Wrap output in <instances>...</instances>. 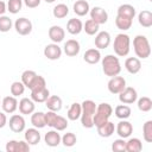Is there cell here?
I'll list each match as a JSON object with an SVG mask.
<instances>
[{"label":"cell","mask_w":152,"mask_h":152,"mask_svg":"<svg viewBox=\"0 0 152 152\" xmlns=\"http://www.w3.org/2000/svg\"><path fill=\"white\" fill-rule=\"evenodd\" d=\"M82 113H81V124L86 128H93L94 127V114L96 110V103L93 100H84L81 103Z\"/></svg>","instance_id":"6da1fadb"},{"label":"cell","mask_w":152,"mask_h":152,"mask_svg":"<svg viewBox=\"0 0 152 152\" xmlns=\"http://www.w3.org/2000/svg\"><path fill=\"white\" fill-rule=\"evenodd\" d=\"M101 64H102V71L104 72L106 76L113 77V76H116V75H119L121 72L120 61L114 55L104 56L102 58V61H101Z\"/></svg>","instance_id":"7a4b0ae2"},{"label":"cell","mask_w":152,"mask_h":152,"mask_svg":"<svg viewBox=\"0 0 152 152\" xmlns=\"http://www.w3.org/2000/svg\"><path fill=\"white\" fill-rule=\"evenodd\" d=\"M133 49L138 58L146 59L151 55V45L146 36L144 34H138L133 39Z\"/></svg>","instance_id":"3957f363"},{"label":"cell","mask_w":152,"mask_h":152,"mask_svg":"<svg viewBox=\"0 0 152 152\" xmlns=\"http://www.w3.org/2000/svg\"><path fill=\"white\" fill-rule=\"evenodd\" d=\"M129 46H131V38L126 33H119L114 38L113 43V49L116 56L119 57H125L129 52Z\"/></svg>","instance_id":"277c9868"},{"label":"cell","mask_w":152,"mask_h":152,"mask_svg":"<svg viewBox=\"0 0 152 152\" xmlns=\"http://www.w3.org/2000/svg\"><path fill=\"white\" fill-rule=\"evenodd\" d=\"M113 114V108L109 103L107 102H102L100 104H96V110L94 114V126H99L103 122H106L107 120H109L110 115Z\"/></svg>","instance_id":"5b68a950"},{"label":"cell","mask_w":152,"mask_h":152,"mask_svg":"<svg viewBox=\"0 0 152 152\" xmlns=\"http://www.w3.org/2000/svg\"><path fill=\"white\" fill-rule=\"evenodd\" d=\"M138 100V93L133 87H125L119 93V101L125 104H132Z\"/></svg>","instance_id":"8992f818"},{"label":"cell","mask_w":152,"mask_h":152,"mask_svg":"<svg viewBox=\"0 0 152 152\" xmlns=\"http://www.w3.org/2000/svg\"><path fill=\"white\" fill-rule=\"evenodd\" d=\"M32 23L30 19L27 18H18L14 21V28L17 31V33H19L20 36H27L32 32Z\"/></svg>","instance_id":"52a82bcc"},{"label":"cell","mask_w":152,"mask_h":152,"mask_svg":"<svg viewBox=\"0 0 152 152\" xmlns=\"http://www.w3.org/2000/svg\"><path fill=\"white\" fill-rule=\"evenodd\" d=\"M125 87H126V80L119 75L110 77V80L108 81V84H107V88H108L109 93H112V94H119L120 91L124 90Z\"/></svg>","instance_id":"ba28073f"},{"label":"cell","mask_w":152,"mask_h":152,"mask_svg":"<svg viewBox=\"0 0 152 152\" xmlns=\"http://www.w3.org/2000/svg\"><path fill=\"white\" fill-rule=\"evenodd\" d=\"M8 126L11 128V131L14 132V133H21L23 131H25L26 121H25L23 114H13L10 118Z\"/></svg>","instance_id":"9c48e42d"},{"label":"cell","mask_w":152,"mask_h":152,"mask_svg":"<svg viewBox=\"0 0 152 152\" xmlns=\"http://www.w3.org/2000/svg\"><path fill=\"white\" fill-rule=\"evenodd\" d=\"M89 14H90V19H93L99 25L106 24L107 20H108V13H107V11L104 8H102V7H100V6H95V7L90 8Z\"/></svg>","instance_id":"30bf717a"},{"label":"cell","mask_w":152,"mask_h":152,"mask_svg":"<svg viewBox=\"0 0 152 152\" xmlns=\"http://www.w3.org/2000/svg\"><path fill=\"white\" fill-rule=\"evenodd\" d=\"M115 132L120 138L126 139V138H129L131 134L133 133V126L129 121H127L125 119V120H121L118 122V125L115 127Z\"/></svg>","instance_id":"8fae6325"},{"label":"cell","mask_w":152,"mask_h":152,"mask_svg":"<svg viewBox=\"0 0 152 152\" xmlns=\"http://www.w3.org/2000/svg\"><path fill=\"white\" fill-rule=\"evenodd\" d=\"M44 56L50 59V61H56L59 59L62 56V49L59 48V45L57 43H51L48 44L44 48Z\"/></svg>","instance_id":"7c38bea8"},{"label":"cell","mask_w":152,"mask_h":152,"mask_svg":"<svg viewBox=\"0 0 152 152\" xmlns=\"http://www.w3.org/2000/svg\"><path fill=\"white\" fill-rule=\"evenodd\" d=\"M110 40H112V37L109 34V32L107 31H101V32H97L96 36H95V46L96 49L101 50V49H106L109 46L110 44Z\"/></svg>","instance_id":"4fadbf2b"},{"label":"cell","mask_w":152,"mask_h":152,"mask_svg":"<svg viewBox=\"0 0 152 152\" xmlns=\"http://www.w3.org/2000/svg\"><path fill=\"white\" fill-rule=\"evenodd\" d=\"M1 108L6 114H13L18 109V100L15 96H5L1 101Z\"/></svg>","instance_id":"5bb4252c"},{"label":"cell","mask_w":152,"mask_h":152,"mask_svg":"<svg viewBox=\"0 0 152 152\" xmlns=\"http://www.w3.org/2000/svg\"><path fill=\"white\" fill-rule=\"evenodd\" d=\"M80 50H81V46H80V43L76 40V39H69L64 43V46H63V51L66 56L69 57H74V56H77L80 53Z\"/></svg>","instance_id":"9a60e30c"},{"label":"cell","mask_w":152,"mask_h":152,"mask_svg":"<svg viewBox=\"0 0 152 152\" xmlns=\"http://www.w3.org/2000/svg\"><path fill=\"white\" fill-rule=\"evenodd\" d=\"M18 108H19V112L20 114L23 115H28V114H32L34 112V108H36V104L34 102L28 99V97H23L19 102H18Z\"/></svg>","instance_id":"2e32d148"},{"label":"cell","mask_w":152,"mask_h":152,"mask_svg":"<svg viewBox=\"0 0 152 152\" xmlns=\"http://www.w3.org/2000/svg\"><path fill=\"white\" fill-rule=\"evenodd\" d=\"M49 38L52 40V43H61L63 42L64 37H65V31L64 28H62L61 26L58 25H52L50 28H49Z\"/></svg>","instance_id":"e0dca14e"},{"label":"cell","mask_w":152,"mask_h":152,"mask_svg":"<svg viewBox=\"0 0 152 152\" xmlns=\"http://www.w3.org/2000/svg\"><path fill=\"white\" fill-rule=\"evenodd\" d=\"M24 139H25V141H26L28 145H37V144L40 141L42 137H40V133H39L38 128L32 127V128L25 129Z\"/></svg>","instance_id":"ac0fdd59"},{"label":"cell","mask_w":152,"mask_h":152,"mask_svg":"<svg viewBox=\"0 0 152 152\" xmlns=\"http://www.w3.org/2000/svg\"><path fill=\"white\" fill-rule=\"evenodd\" d=\"M96 129H97V133H99L100 137H102V138H109L115 132V126H114V122L107 120L106 122L96 126Z\"/></svg>","instance_id":"d6986e66"},{"label":"cell","mask_w":152,"mask_h":152,"mask_svg":"<svg viewBox=\"0 0 152 152\" xmlns=\"http://www.w3.org/2000/svg\"><path fill=\"white\" fill-rule=\"evenodd\" d=\"M61 140H62V137L58 133V131H56V129H51V131L46 132L45 135H44V141L50 147L58 146L61 144Z\"/></svg>","instance_id":"ffe728a7"},{"label":"cell","mask_w":152,"mask_h":152,"mask_svg":"<svg viewBox=\"0 0 152 152\" xmlns=\"http://www.w3.org/2000/svg\"><path fill=\"white\" fill-rule=\"evenodd\" d=\"M125 69L132 74V75H135L140 71L141 69V62H140V58L138 57H128L126 61H125Z\"/></svg>","instance_id":"44dd1931"},{"label":"cell","mask_w":152,"mask_h":152,"mask_svg":"<svg viewBox=\"0 0 152 152\" xmlns=\"http://www.w3.org/2000/svg\"><path fill=\"white\" fill-rule=\"evenodd\" d=\"M44 103H45L46 108L49 110H52V112H59L62 109V106H63L62 99L57 95H50Z\"/></svg>","instance_id":"7402d4cb"},{"label":"cell","mask_w":152,"mask_h":152,"mask_svg":"<svg viewBox=\"0 0 152 152\" xmlns=\"http://www.w3.org/2000/svg\"><path fill=\"white\" fill-rule=\"evenodd\" d=\"M83 59L84 62H87L88 64H96L101 61V53H100V50L96 49V48H93V49H88L84 55H83Z\"/></svg>","instance_id":"603a6c76"},{"label":"cell","mask_w":152,"mask_h":152,"mask_svg":"<svg viewBox=\"0 0 152 152\" xmlns=\"http://www.w3.org/2000/svg\"><path fill=\"white\" fill-rule=\"evenodd\" d=\"M83 30V23L77 19V18H71L68 20L66 23V31L70 33V34H80L81 31Z\"/></svg>","instance_id":"cb8c5ba5"},{"label":"cell","mask_w":152,"mask_h":152,"mask_svg":"<svg viewBox=\"0 0 152 152\" xmlns=\"http://www.w3.org/2000/svg\"><path fill=\"white\" fill-rule=\"evenodd\" d=\"M72 10H74V13L78 17H84L86 14L89 13L90 11V6H89V2L86 1V0H77L74 6H72Z\"/></svg>","instance_id":"d4e9b609"},{"label":"cell","mask_w":152,"mask_h":152,"mask_svg":"<svg viewBox=\"0 0 152 152\" xmlns=\"http://www.w3.org/2000/svg\"><path fill=\"white\" fill-rule=\"evenodd\" d=\"M49 96H50V91L46 87L43 89H39V90L31 91V100L34 103H44Z\"/></svg>","instance_id":"484cf974"},{"label":"cell","mask_w":152,"mask_h":152,"mask_svg":"<svg viewBox=\"0 0 152 152\" xmlns=\"http://www.w3.org/2000/svg\"><path fill=\"white\" fill-rule=\"evenodd\" d=\"M31 124L36 128H44L46 126L45 124V113L43 112H33L31 114Z\"/></svg>","instance_id":"4316f807"},{"label":"cell","mask_w":152,"mask_h":152,"mask_svg":"<svg viewBox=\"0 0 152 152\" xmlns=\"http://www.w3.org/2000/svg\"><path fill=\"white\" fill-rule=\"evenodd\" d=\"M38 74L33 70H25L23 74H21V82L24 83V86L28 89H31L32 84L34 83L36 78H37Z\"/></svg>","instance_id":"83f0119b"},{"label":"cell","mask_w":152,"mask_h":152,"mask_svg":"<svg viewBox=\"0 0 152 152\" xmlns=\"http://www.w3.org/2000/svg\"><path fill=\"white\" fill-rule=\"evenodd\" d=\"M81 113H82L81 103L74 102V103L69 107V109H68V112H66V118H68L69 120H71V121H76V120L80 119Z\"/></svg>","instance_id":"f1b7e54d"},{"label":"cell","mask_w":152,"mask_h":152,"mask_svg":"<svg viewBox=\"0 0 152 152\" xmlns=\"http://www.w3.org/2000/svg\"><path fill=\"white\" fill-rule=\"evenodd\" d=\"M135 8L134 6L129 5V4H122L118 7V14L122 15V17H127L129 19H133L135 17Z\"/></svg>","instance_id":"f546056e"},{"label":"cell","mask_w":152,"mask_h":152,"mask_svg":"<svg viewBox=\"0 0 152 152\" xmlns=\"http://www.w3.org/2000/svg\"><path fill=\"white\" fill-rule=\"evenodd\" d=\"M138 21L142 27H151L152 26V13L151 11L144 10L138 14Z\"/></svg>","instance_id":"4dcf8cb0"},{"label":"cell","mask_w":152,"mask_h":152,"mask_svg":"<svg viewBox=\"0 0 152 152\" xmlns=\"http://www.w3.org/2000/svg\"><path fill=\"white\" fill-rule=\"evenodd\" d=\"M131 113H132V110H131L129 106H127V104H125V103L116 106L115 109H114V114H115V116H116L118 119H120V120L128 119V118L131 116Z\"/></svg>","instance_id":"1f68e13d"},{"label":"cell","mask_w":152,"mask_h":152,"mask_svg":"<svg viewBox=\"0 0 152 152\" xmlns=\"http://www.w3.org/2000/svg\"><path fill=\"white\" fill-rule=\"evenodd\" d=\"M142 150V142L139 138H129L126 141L127 152H140Z\"/></svg>","instance_id":"d6a6232c"},{"label":"cell","mask_w":152,"mask_h":152,"mask_svg":"<svg viewBox=\"0 0 152 152\" xmlns=\"http://www.w3.org/2000/svg\"><path fill=\"white\" fill-rule=\"evenodd\" d=\"M132 23H133V19H129L127 17H122V15H116L115 18V25L119 30L121 31H127L131 28L132 26Z\"/></svg>","instance_id":"836d02e7"},{"label":"cell","mask_w":152,"mask_h":152,"mask_svg":"<svg viewBox=\"0 0 152 152\" xmlns=\"http://www.w3.org/2000/svg\"><path fill=\"white\" fill-rule=\"evenodd\" d=\"M52 14L57 19H63L69 14V7L65 4H57L52 10Z\"/></svg>","instance_id":"e575fe53"},{"label":"cell","mask_w":152,"mask_h":152,"mask_svg":"<svg viewBox=\"0 0 152 152\" xmlns=\"http://www.w3.org/2000/svg\"><path fill=\"white\" fill-rule=\"evenodd\" d=\"M99 28H100V25L97 23H95L93 19H88L84 24H83V30L86 31L87 34L89 36H95L97 32H99Z\"/></svg>","instance_id":"d590c367"},{"label":"cell","mask_w":152,"mask_h":152,"mask_svg":"<svg viewBox=\"0 0 152 152\" xmlns=\"http://www.w3.org/2000/svg\"><path fill=\"white\" fill-rule=\"evenodd\" d=\"M137 106H138L139 110L147 113V112H150L152 109V100L150 97H147V96H142V97H140L138 100Z\"/></svg>","instance_id":"8d00e7d4"},{"label":"cell","mask_w":152,"mask_h":152,"mask_svg":"<svg viewBox=\"0 0 152 152\" xmlns=\"http://www.w3.org/2000/svg\"><path fill=\"white\" fill-rule=\"evenodd\" d=\"M25 86H24V83L20 81H14L12 84H11V88H10V90H11V94H12V96H15V97H18V96H20V95H23L24 94V91H25Z\"/></svg>","instance_id":"74e56055"},{"label":"cell","mask_w":152,"mask_h":152,"mask_svg":"<svg viewBox=\"0 0 152 152\" xmlns=\"http://www.w3.org/2000/svg\"><path fill=\"white\" fill-rule=\"evenodd\" d=\"M61 142H62L65 147H72V146L77 142V137H76L75 133H72V132H66V133L62 137Z\"/></svg>","instance_id":"f35d334b"},{"label":"cell","mask_w":152,"mask_h":152,"mask_svg":"<svg viewBox=\"0 0 152 152\" xmlns=\"http://www.w3.org/2000/svg\"><path fill=\"white\" fill-rule=\"evenodd\" d=\"M142 138L146 142H152V120H147L142 126Z\"/></svg>","instance_id":"ab89813d"},{"label":"cell","mask_w":152,"mask_h":152,"mask_svg":"<svg viewBox=\"0 0 152 152\" xmlns=\"http://www.w3.org/2000/svg\"><path fill=\"white\" fill-rule=\"evenodd\" d=\"M6 7H7V11L10 13L17 14L23 7V0H8Z\"/></svg>","instance_id":"60d3db41"},{"label":"cell","mask_w":152,"mask_h":152,"mask_svg":"<svg viewBox=\"0 0 152 152\" xmlns=\"http://www.w3.org/2000/svg\"><path fill=\"white\" fill-rule=\"evenodd\" d=\"M13 26L12 19L7 15H0V32H8Z\"/></svg>","instance_id":"b9f144b4"},{"label":"cell","mask_w":152,"mask_h":152,"mask_svg":"<svg viewBox=\"0 0 152 152\" xmlns=\"http://www.w3.org/2000/svg\"><path fill=\"white\" fill-rule=\"evenodd\" d=\"M66 127H68V119H65L64 116L57 115V118H56V120L53 122L52 128H55L56 131L61 132V131H64Z\"/></svg>","instance_id":"7bdbcfd3"},{"label":"cell","mask_w":152,"mask_h":152,"mask_svg":"<svg viewBox=\"0 0 152 152\" xmlns=\"http://www.w3.org/2000/svg\"><path fill=\"white\" fill-rule=\"evenodd\" d=\"M112 150L115 151V152H125L126 151V141L124 138H119V139H115L112 144Z\"/></svg>","instance_id":"ee69618b"},{"label":"cell","mask_w":152,"mask_h":152,"mask_svg":"<svg viewBox=\"0 0 152 152\" xmlns=\"http://www.w3.org/2000/svg\"><path fill=\"white\" fill-rule=\"evenodd\" d=\"M45 87H46V81H45V78H44L43 76L38 75L30 90H31V91H33V90H39V89H43V88H45Z\"/></svg>","instance_id":"f6af8a7d"},{"label":"cell","mask_w":152,"mask_h":152,"mask_svg":"<svg viewBox=\"0 0 152 152\" xmlns=\"http://www.w3.org/2000/svg\"><path fill=\"white\" fill-rule=\"evenodd\" d=\"M56 118H57V112L48 110V113H45V124H46V126L52 127Z\"/></svg>","instance_id":"bcb514c9"},{"label":"cell","mask_w":152,"mask_h":152,"mask_svg":"<svg viewBox=\"0 0 152 152\" xmlns=\"http://www.w3.org/2000/svg\"><path fill=\"white\" fill-rule=\"evenodd\" d=\"M28 151H30V145L25 140H18L17 152H28Z\"/></svg>","instance_id":"7dc6e473"},{"label":"cell","mask_w":152,"mask_h":152,"mask_svg":"<svg viewBox=\"0 0 152 152\" xmlns=\"http://www.w3.org/2000/svg\"><path fill=\"white\" fill-rule=\"evenodd\" d=\"M17 146H18V140H10L6 144V151L7 152H17Z\"/></svg>","instance_id":"c3c4849f"},{"label":"cell","mask_w":152,"mask_h":152,"mask_svg":"<svg viewBox=\"0 0 152 152\" xmlns=\"http://www.w3.org/2000/svg\"><path fill=\"white\" fill-rule=\"evenodd\" d=\"M42 0H23V4H25L26 7L28 8H36L40 5Z\"/></svg>","instance_id":"681fc988"},{"label":"cell","mask_w":152,"mask_h":152,"mask_svg":"<svg viewBox=\"0 0 152 152\" xmlns=\"http://www.w3.org/2000/svg\"><path fill=\"white\" fill-rule=\"evenodd\" d=\"M7 125V116L5 112H0V128H4Z\"/></svg>","instance_id":"f907efd6"},{"label":"cell","mask_w":152,"mask_h":152,"mask_svg":"<svg viewBox=\"0 0 152 152\" xmlns=\"http://www.w3.org/2000/svg\"><path fill=\"white\" fill-rule=\"evenodd\" d=\"M7 11V7H6V4L4 1L0 0V15H2L5 12Z\"/></svg>","instance_id":"816d5d0a"},{"label":"cell","mask_w":152,"mask_h":152,"mask_svg":"<svg viewBox=\"0 0 152 152\" xmlns=\"http://www.w3.org/2000/svg\"><path fill=\"white\" fill-rule=\"evenodd\" d=\"M45 2H48V4H52V2H55L56 0H44Z\"/></svg>","instance_id":"f5cc1de1"},{"label":"cell","mask_w":152,"mask_h":152,"mask_svg":"<svg viewBox=\"0 0 152 152\" xmlns=\"http://www.w3.org/2000/svg\"><path fill=\"white\" fill-rule=\"evenodd\" d=\"M0 106H1V101H0Z\"/></svg>","instance_id":"db71d44e"},{"label":"cell","mask_w":152,"mask_h":152,"mask_svg":"<svg viewBox=\"0 0 152 152\" xmlns=\"http://www.w3.org/2000/svg\"><path fill=\"white\" fill-rule=\"evenodd\" d=\"M148 1H152V0H148Z\"/></svg>","instance_id":"11a10c76"}]
</instances>
